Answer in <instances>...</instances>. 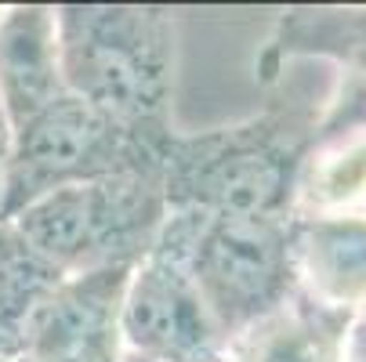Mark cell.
Masks as SVG:
<instances>
[{"mask_svg": "<svg viewBox=\"0 0 366 362\" xmlns=\"http://www.w3.org/2000/svg\"><path fill=\"white\" fill-rule=\"evenodd\" d=\"M320 116L305 101H272L250 120L203 134H178L164 152L171 211L290 218Z\"/></svg>", "mask_w": 366, "mask_h": 362, "instance_id": "cell-1", "label": "cell"}, {"mask_svg": "<svg viewBox=\"0 0 366 362\" xmlns=\"http://www.w3.org/2000/svg\"><path fill=\"white\" fill-rule=\"evenodd\" d=\"M66 91L149 141H171L178 29L167 8H55Z\"/></svg>", "mask_w": 366, "mask_h": 362, "instance_id": "cell-2", "label": "cell"}, {"mask_svg": "<svg viewBox=\"0 0 366 362\" xmlns=\"http://www.w3.org/2000/svg\"><path fill=\"white\" fill-rule=\"evenodd\" d=\"M164 174H113L59 188L8 225L62 276L138 268L167 225Z\"/></svg>", "mask_w": 366, "mask_h": 362, "instance_id": "cell-3", "label": "cell"}, {"mask_svg": "<svg viewBox=\"0 0 366 362\" xmlns=\"http://www.w3.org/2000/svg\"><path fill=\"white\" fill-rule=\"evenodd\" d=\"M164 152L167 141L160 145L131 134L76 94H62L11 131L0 225H8L36 199L69 185L113 174H164Z\"/></svg>", "mask_w": 366, "mask_h": 362, "instance_id": "cell-4", "label": "cell"}, {"mask_svg": "<svg viewBox=\"0 0 366 362\" xmlns=\"http://www.w3.org/2000/svg\"><path fill=\"white\" fill-rule=\"evenodd\" d=\"M185 214V257L196 290L225 341L276 316L297 293L290 218Z\"/></svg>", "mask_w": 366, "mask_h": 362, "instance_id": "cell-5", "label": "cell"}, {"mask_svg": "<svg viewBox=\"0 0 366 362\" xmlns=\"http://www.w3.org/2000/svg\"><path fill=\"white\" fill-rule=\"evenodd\" d=\"M124 348L145 362H218L229 348L196 290L185 257V214L171 211L152 253L124 293Z\"/></svg>", "mask_w": 366, "mask_h": 362, "instance_id": "cell-6", "label": "cell"}, {"mask_svg": "<svg viewBox=\"0 0 366 362\" xmlns=\"http://www.w3.org/2000/svg\"><path fill=\"white\" fill-rule=\"evenodd\" d=\"M134 268L66 276L33 319L26 358L33 362H124V293Z\"/></svg>", "mask_w": 366, "mask_h": 362, "instance_id": "cell-7", "label": "cell"}, {"mask_svg": "<svg viewBox=\"0 0 366 362\" xmlns=\"http://www.w3.org/2000/svg\"><path fill=\"white\" fill-rule=\"evenodd\" d=\"M66 91L55 8L22 4L0 15V106L15 127L33 120Z\"/></svg>", "mask_w": 366, "mask_h": 362, "instance_id": "cell-8", "label": "cell"}, {"mask_svg": "<svg viewBox=\"0 0 366 362\" xmlns=\"http://www.w3.org/2000/svg\"><path fill=\"white\" fill-rule=\"evenodd\" d=\"M290 246L301 293L345 312L366 304V218L294 214Z\"/></svg>", "mask_w": 366, "mask_h": 362, "instance_id": "cell-9", "label": "cell"}, {"mask_svg": "<svg viewBox=\"0 0 366 362\" xmlns=\"http://www.w3.org/2000/svg\"><path fill=\"white\" fill-rule=\"evenodd\" d=\"M355 312L294 293L276 316L229 341L218 362H341Z\"/></svg>", "mask_w": 366, "mask_h": 362, "instance_id": "cell-10", "label": "cell"}, {"mask_svg": "<svg viewBox=\"0 0 366 362\" xmlns=\"http://www.w3.org/2000/svg\"><path fill=\"white\" fill-rule=\"evenodd\" d=\"M334 59L348 76L366 80V8H294L280 19L261 55V80H272L290 59Z\"/></svg>", "mask_w": 366, "mask_h": 362, "instance_id": "cell-11", "label": "cell"}, {"mask_svg": "<svg viewBox=\"0 0 366 362\" xmlns=\"http://www.w3.org/2000/svg\"><path fill=\"white\" fill-rule=\"evenodd\" d=\"M66 276L33 253L11 225H0V358L26 355V337L44 301Z\"/></svg>", "mask_w": 366, "mask_h": 362, "instance_id": "cell-12", "label": "cell"}, {"mask_svg": "<svg viewBox=\"0 0 366 362\" xmlns=\"http://www.w3.org/2000/svg\"><path fill=\"white\" fill-rule=\"evenodd\" d=\"M366 192V131L348 145L327 152L320 164H305L297 196L308 206H341Z\"/></svg>", "mask_w": 366, "mask_h": 362, "instance_id": "cell-13", "label": "cell"}, {"mask_svg": "<svg viewBox=\"0 0 366 362\" xmlns=\"http://www.w3.org/2000/svg\"><path fill=\"white\" fill-rule=\"evenodd\" d=\"M341 362H366V323H352Z\"/></svg>", "mask_w": 366, "mask_h": 362, "instance_id": "cell-14", "label": "cell"}, {"mask_svg": "<svg viewBox=\"0 0 366 362\" xmlns=\"http://www.w3.org/2000/svg\"><path fill=\"white\" fill-rule=\"evenodd\" d=\"M8 152H11V124L0 106V199H4V171H8Z\"/></svg>", "mask_w": 366, "mask_h": 362, "instance_id": "cell-15", "label": "cell"}, {"mask_svg": "<svg viewBox=\"0 0 366 362\" xmlns=\"http://www.w3.org/2000/svg\"><path fill=\"white\" fill-rule=\"evenodd\" d=\"M0 362H33V358H26V355H19V358H0Z\"/></svg>", "mask_w": 366, "mask_h": 362, "instance_id": "cell-16", "label": "cell"}, {"mask_svg": "<svg viewBox=\"0 0 366 362\" xmlns=\"http://www.w3.org/2000/svg\"><path fill=\"white\" fill-rule=\"evenodd\" d=\"M124 362H145V358H138V355H124Z\"/></svg>", "mask_w": 366, "mask_h": 362, "instance_id": "cell-17", "label": "cell"}]
</instances>
